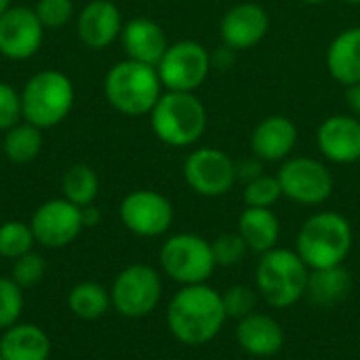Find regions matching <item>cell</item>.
I'll return each mask as SVG.
<instances>
[{
    "label": "cell",
    "mask_w": 360,
    "mask_h": 360,
    "mask_svg": "<svg viewBox=\"0 0 360 360\" xmlns=\"http://www.w3.org/2000/svg\"><path fill=\"white\" fill-rule=\"evenodd\" d=\"M165 319L169 333L190 348L211 344L228 323L221 291L209 283L179 287L169 300Z\"/></svg>",
    "instance_id": "6da1fadb"
},
{
    "label": "cell",
    "mask_w": 360,
    "mask_h": 360,
    "mask_svg": "<svg viewBox=\"0 0 360 360\" xmlns=\"http://www.w3.org/2000/svg\"><path fill=\"white\" fill-rule=\"evenodd\" d=\"M354 245V232L338 211H319L310 215L295 238V251L310 270L344 266Z\"/></svg>",
    "instance_id": "7a4b0ae2"
},
{
    "label": "cell",
    "mask_w": 360,
    "mask_h": 360,
    "mask_svg": "<svg viewBox=\"0 0 360 360\" xmlns=\"http://www.w3.org/2000/svg\"><path fill=\"white\" fill-rule=\"evenodd\" d=\"M310 268L295 249L276 247L264 255L255 266V289L270 308L287 310L306 297Z\"/></svg>",
    "instance_id": "3957f363"
},
{
    "label": "cell",
    "mask_w": 360,
    "mask_h": 360,
    "mask_svg": "<svg viewBox=\"0 0 360 360\" xmlns=\"http://www.w3.org/2000/svg\"><path fill=\"white\" fill-rule=\"evenodd\" d=\"M154 135L171 148H190L207 131L209 114L196 93L165 91L150 112Z\"/></svg>",
    "instance_id": "277c9868"
},
{
    "label": "cell",
    "mask_w": 360,
    "mask_h": 360,
    "mask_svg": "<svg viewBox=\"0 0 360 360\" xmlns=\"http://www.w3.org/2000/svg\"><path fill=\"white\" fill-rule=\"evenodd\" d=\"M162 89L158 70L133 59L114 63L103 80L108 103L124 116L150 114L160 99Z\"/></svg>",
    "instance_id": "5b68a950"
},
{
    "label": "cell",
    "mask_w": 360,
    "mask_h": 360,
    "mask_svg": "<svg viewBox=\"0 0 360 360\" xmlns=\"http://www.w3.org/2000/svg\"><path fill=\"white\" fill-rule=\"evenodd\" d=\"M74 99L70 76L59 70H42L27 78L21 89V116L38 129H51L68 118Z\"/></svg>",
    "instance_id": "8992f818"
},
{
    "label": "cell",
    "mask_w": 360,
    "mask_h": 360,
    "mask_svg": "<svg viewBox=\"0 0 360 360\" xmlns=\"http://www.w3.org/2000/svg\"><path fill=\"white\" fill-rule=\"evenodd\" d=\"M158 264L162 274L179 287L209 283L217 270L211 240L192 232L169 236L158 251Z\"/></svg>",
    "instance_id": "52a82bcc"
},
{
    "label": "cell",
    "mask_w": 360,
    "mask_h": 360,
    "mask_svg": "<svg viewBox=\"0 0 360 360\" xmlns=\"http://www.w3.org/2000/svg\"><path fill=\"white\" fill-rule=\"evenodd\" d=\"M110 300L120 316L133 321L146 319L162 300V274L148 264H131L116 274Z\"/></svg>",
    "instance_id": "ba28073f"
},
{
    "label": "cell",
    "mask_w": 360,
    "mask_h": 360,
    "mask_svg": "<svg viewBox=\"0 0 360 360\" xmlns=\"http://www.w3.org/2000/svg\"><path fill=\"white\" fill-rule=\"evenodd\" d=\"M283 198L302 207H321L333 194V173L323 160L310 156H289L283 160L278 173Z\"/></svg>",
    "instance_id": "9c48e42d"
},
{
    "label": "cell",
    "mask_w": 360,
    "mask_h": 360,
    "mask_svg": "<svg viewBox=\"0 0 360 360\" xmlns=\"http://www.w3.org/2000/svg\"><path fill=\"white\" fill-rule=\"evenodd\" d=\"M211 53L196 40H179L169 44L156 70L167 91L196 93L211 72Z\"/></svg>",
    "instance_id": "30bf717a"
},
{
    "label": "cell",
    "mask_w": 360,
    "mask_h": 360,
    "mask_svg": "<svg viewBox=\"0 0 360 360\" xmlns=\"http://www.w3.org/2000/svg\"><path fill=\"white\" fill-rule=\"evenodd\" d=\"M184 179L198 196L217 198L238 184L236 162L219 148H196L184 160Z\"/></svg>",
    "instance_id": "8fae6325"
},
{
    "label": "cell",
    "mask_w": 360,
    "mask_h": 360,
    "mask_svg": "<svg viewBox=\"0 0 360 360\" xmlns=\"http://www.w3.org/2000/svg\"><path fill=\"white\" fill-rule=\"evenodd\" d=\"M122 226L139 238L165 236L175 219L173 202L156 190H133L120 202Z\"/></svg>",
    "instance_id": "7c38bea8"
},
{
    "label": "cell",
    "mask_w": 360,
    "mask_h": 360,
    "mask_svg": "<svg viewBox=\"0 0 360 360\" xmlns=\"http://www.w3.org/2000/svg\"><path fill=\"white\" fill-rule=\"evenodd\" d=\"M30 228L34 232L36 245L44 249H63L84 230L82 209L65 198L46 200L34 211Z\"/></svg>",
    "instance_id": "4fadbf2b"
},
{
    "label": "cell",
    "mask_w": 360,
    "mask_h": 360,
    "mask_svg": "<svg viewBox=\"0 0 360 360\" xmlns=\"http://www.w3.org/2000/svg\"><path fill=\"white\" fill-rule=\"evenodd\" d=\"M44 40V25L34 8L11 6L0 15V55L13 61L34 57Z\"/></svg>",
    "instance_id": "5bb4252c"
},
{
    "label": "cell",
    "mask_w": 360,
    "mask_h": 360,
    "mask_svg": "<svg viewBox=\"0 0 360 360\" xmlns=\"http://www.w3.org/2000/svg\"><path fill=\"white\" fill-rule=\"evenodd\" d=\"M270 32V15L257 2H238L230 6L219 21V38L234 51L257 46Z\"/></svg>",
    "instance_id": "9a60e30c"
},
{
    "label": "cell",
    "mask_w": 360,
    "mask_h": 360,
    "mask_svg": "<svg viewBox=\"0 0 360 360\" xmlns=\"http://www.w3.org/2000/svg\"><path fill=\"white\" fill-rule=\"evenodd\" d=\"M316 148L333 165H354L360 160V118L333 114L316 131Z\"/></svg>",
    "instance_id": "2e32d148"
},
{
    "label": "cell",
    "mask_w": 360,
    "mask_h": 360,
    "mask_svg": "<svg viewBox=\"0 0 360 360\" xmlns=\"http://www.w3.org/2000/svg\"><path fill=\"white\" fill-rule=\"evenodd\" d=\"M297 127L283 114L266 116L251 131V152L262 162H283L291 156L297 146Z\"/></svg>",
    "instance_id": "e0dca14e"
},
{
    "label": "cell",
    "mask_w": 360,
    "mask_h": 360,
    "mask_svg": "<svg viewBox=\"0 0 360 360\" xmlns=\"http://www.w3.org/2000/svg\"><path fill=\"white\" fill-rule=\"evenodd\" d=\"M234 340L245 354L253 359H272L285 346V331L274 316L257 310L236 321Z\"/></svg>",
    "instance_id": "ac0fdd59"
},
{
    "label": "cell",
    "mask_w": 360,
    "mask_h": 360,
    "mask_svg": "<svg viewBox=\"0 0 360 360\" xmlns=\"http://www.w3.org/2000/svg\"><path fill=\"white\" fill-rule=\"evenodd\" d=\"M122 13L112 0H91L76 19L78 38L89 49H105L122 32Z\"/></svg>",
    "instance_id": "d6986e66"
},
{
    "label": "cell",
    "mask_w": 360,
    "mask_h": 360,
    "mask_svg": "<svg viewBox=\"0 0 360 360\" xmlns=\"http://www.w3.org/2000/svg\"><path fill=\"white\" fill-rule=\"evenodd\" d=\"M120 42L127 53V59L146 63V65H158L165 51L169 49V40L165 30L150 17H135L122 25Z\"/></svg>",
    "instance_id": "ffe728a7"
},
{
    "label": "cell",
    "mask_w": 360,
    "mask_h": 360,
    "mask_svg": "<svg viewBox=\"0 0 360 360\" xmlns=\"http://www.w3.org/2000/svg\"><path fill=\"white\" fill-rule=\"evenodd\" d=\"M327 72L344 86L360 82V25L342 30L325 55Z\"/></svg>",
    "instance_id": "44dd1931"
},
{
    "label": "cell",
    "mask_w": 360,
    "mask_h": 360,
    "mask_svg": "<svg viewBox=\"0 0 360 360\" xmlns=\"http://www.w3.org/2000/svg\"><path fill=\"white\" fill-rule=\"evenodd\" d=\"M236 232L243 236L251 253L264 255L278 247L281 219L272 209L245 207V211L238 215Z\"/></svg>",
    "instance_id": "7402d4cb"
},
{
    "label": "cell",
    "mask_w": 360,
    "mask_h": 360,
    "mask_svg": "<svg viewBox=\"0 0 360 360\" xmlns=\"http://www.w3.org/2000/svg\"><path fill=\"white\" fill-rule=\"evenodd\" d=\"M0 354L4 360H49L51 338L32 323H17L2 331Z\"/></svg>",
    "instance_id": "603a6c76"
},
{
    "label": "cell",
    "mask_w": 360,
    "mask_h": 360,
    "mask_svg": "<svg viewBox=\"0 0 360 360\" xmlns=\"http://www.w3.org/2000/svg\"><path fill=\"white\" fill-rule=\"evenodd\" d=\"M352 291V274L344 266L310 270L306 300L319 308H331L342 304Z\"/></svg>",
    "instance_id": "cb8c5ba5"
},
{
    "label": "cell",
    "mask_w": 360,
    "mask_h": 360,
    "mask_svg": "<svg viewBox=\"0 0 360 360\" xmlns=\"http://www.w3.org/2000/svg\"><path fill=\"white\" fill-rule=\"evenodd\" d=\"M68 308L76 319L97 321L112 308L110 291L99 283H78L68 293Z\"/></svg>",
    "instance_id": "d4e9b609"
},
{
    "label": "cell",
    "mask_w": 360,
    "mask_h": 360,
    "mask_svg": "<svg viewBox=\"0 0 360 360\" xmlns=\"http://www.w3.org/2000/svg\"><path fill=\"white\" fill-rule=\"evenodd\" d=\"M42 150V129L30 122H17L8 131H4L2 152L11 162L25 165L32 162Z\"/></svg>",
    "instance_id": "484cf974"
},
{
    "label": "cell",
    "mask_w": 360,
    "mask_h": 360,
    "mask_svg": "<svg viewBox=\"0 0 360 360\" xmlns=\"http://www.w3.org/2000/svg\"><path fill=\"white\" fill-rule=\"evenodd\" d=\"M61 192L63 198L74 202L76 207H89L99 194V177L89 165H74L65 171L61 179Z\"/></svg>",
    "instance_id": "4316f807"
},
{
    "label": "cell",
    "mask_w": 360,
    "mask_h": 360,
    "mask_svg": "<svg viewBox=\"0 0 360 360\" xmlns=\"http://www.w3.org/2000/svg\"><path fill=\"white\" fill-rule=\"evenodd\" d=\"M36 238L25 221H4L0 224V257L15 262L17 257L34 251Z\"/></svg>",
    "instance_id": "83f0119b"
},
{
    "label": "cell",
    "mask_w": 360,
    "mask_h": 360,
    "mask_svg": "<svg viewBox=\"0 0 360 360\" xmlns=\"http://www.w3.org/2000/svg\"><path fill=\"white\" fill-rule=\"evenodd\" d=\"M283 198V190L276 175H259L253 181L245 184L243 200L247 207H259V209H272Z\"/></svg>",
    "instance_id": "f1b7e54d"
},
{
    "label": "cell",
    "mask_w": 360,
    "mask_h": 360,
    "mask_svg": "<svg viewBox=\"0 0 360 360\" xmlns=\"http://www.w3.org/2000/svg\"><path fill=\"white\" fill-rule=\"evenodd\" d=\"M221 300H224V308L228 319L240 321L253 312H257L259 306V293L255 287L249 285H232L226 291H221Z\"/></svg>",
    "instance_id": "f546056e"
},
{
    "label": "cell",
    "mask_w": 360,
    "mask_h": 360,
    "mask_svg": "<svg viewBox=\"0 0 360 360\" xmlns=\"http://www.w3.org/2000/svg\"><path fill=\"white\" fill-rule=\"evenodd\" d=\"M21 314L23 289L11 276H0V331L17 325Z\"/></svg>",
    "instance_id": "4dcf8cb0"
},
{
    "label": "cell",
    "mask_w": 360,
    "mask_h": 360,
    "mask_svg": "<svg viewBox=\"0 0 360 360\" xmlns=\"http://www.w3.org/2000/svg\"><path fill=\"white\" fill-rule=\"evenodd\" d=\"M211 247H213V257H215L217 268H234L247 257V253H251L238 232L219 234L215 240H211Z\"/></svg>",
    "instance_id": "1f68e13d"
},
{
    "label": "cell",
    "mask_w": 360,
    "mask_h": 360,
    "mask_svg": "<svg viewBox=\"0 0 360 360\" xmlns=\"http://www.w3.org/2000/svg\"><path fill=\"white\" fill-rule=\"evenodd\" d=\"M44 274H46V259L36 251H30V253L17 257L11 268V278L21 289L36 287L44 278Z\"/></svg>",
    "instance_id": "d6a6232c"
},
{
    "label": "cell",
    "mask_w": 360,
    "mask_h": 360,
    "mask_svg": "<svg viewBox=\"0 0 360 360\" xmlns=\"http://www.w3.org/2000/svg\"><path fill=\"white\" fill-rule=\"evenodd\" d=\"M40 23L46 27H61L74 17V2L72 0H38L34 6Z\"/></svg>",
    "instance_id": "836d02e7"
},
{
    "label": "cell",
    "mask_w": 360,
    "mask_h": 360,
    "mask_svg": "<svg viewBox=\"0 0 360 360\" xmlns=\"http://www.w3.org/2000/svg\"><path fill=\"white\" fill-rule=\"evenodd\" d=\"M21 93L0 80V131H8L21 120Z\"/></svg>",
    "instance_id": "e575fe53"
},
{
    "label": "cell",
    "mask_w": 360,
    "mask_h": 360,
    "mask_svg": "<svg viewBox=\"0 0 360 360\" xmlns=\"http://www.w3.org/2000/svg\"><path fill=\"white\" fill-rule=\"evenodd\" d=\"M264 175V167H262V160L259 158H247L243 162H236V179L243 181V184H249L253 181L255 177Z\"/></svg>",
    "instance_id": "d590c367"
},
{
    "label": "cell",
    "mask_w": 360,
    "mask_h": 360,
    "mask_svg": "<svg viewBox=\"0 0 360 360\" xmlns=\"http://www.w3.org/2000/svg\"><path fill=\"white\" fill-rule=\"evenodd\" d=\"M236 61V51L226 46L221 42V46H217L213 53H211V65L213 68H219V70H230Z\"/></svg>",
    "instance_id": "8d00e7d4"
},
{
    "label": "cell",
    "mask_w": 360,
    "mask_h": 360,
    "mask_svg": "<svg viewBox=\"0 0 360 360\" xmlns=\"http://www.w3.org/2000/svg\"><path fill=\"white\" fill-rule=\"evenodd\" d=\"M346 103L350 108V114L360 118V82L346 86Z\"/></svg>",
    "instance_id": "74e56055"
},
{
    "label": "cell",
    "mask_w": 360,
    "mask_h": 360,
    "mask_svg": "<svg viewBox=\"0 0 360 360\" xmlns=\"http://www.w3.org/2000/svg\"><path fill=\"white\" fill-rule=\"evenodd\" d=\"M99 219H101L99 209H95L93 205L82 207V224H84V228H93V226H97V224H99Z\"/></svg>",
    "instance_id": "f35d334b"
},
{
    "label": "cell",
    "mask_w": 360,
    "mask_h": 360,
    "mask_svg": "<svg viewBox=\"0 0 360 360\" xmlns=\"http://www.w3.org/2000/svg\"><path fill=\"white\" fill-rule=\"evenodd\" d=\"M302 4H310V6H319V4H325L327 0H297Z\"/></svg>",
    "instance_id": "ab89813d"
},
{
    "label": "cell",
    "mask_w": 360,
    "mask_h": 360,
    "mask_svg": "<svg viewBox=\"0 0 360 360\" xmlns=\"http://www.w3.org/2000/svg\"><path fill=\"white\" fill-rule=\"evenodd\" d=\"M11 8V0H0V15Z\"/></svg>",
    "instance_id": "60d3db41"
},
{
    "label": "cell",
    "mask_w": 360,
    "mask_h": 360,
    "mask_svg": "<svg viewBox=\"0 0 360 360\" xmlns=\"http://www.w3.org/2000/svg\"><path fill=\"white\" fill-rule=\"evenodd\" d=\"M342 2H346L350 6H360V0H342Z\"/></svg>",
    "instance_id": "b9f144b4"
},
{
    "label": "cell",
    "mask_w": 360,
    "mask_h": 360,
    "mask_svg": "<svg viewBox=\"0 0 360 360\" xmlns=\"http://www.w3.org/2000/svg\"><path fill=\"white\" fill-rule=\"evenodd\" d=\"M0 360H4V359H2V354H0Z\"/></svg>",
    "instance_id": "7bdbcfd3"
}]
</instances>
